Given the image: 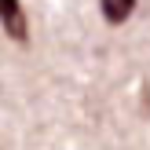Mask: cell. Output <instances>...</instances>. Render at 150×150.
<instances>
[{
  "mask_svg": "<svg viewBox=\"0 0 150 150\" xmlns=\"http://www.w3.org/2000/svg\"><path fill=\"white\" fill-rule=\"evenodd\" d=\"M0 26L15 44L29 40V22H26V11H22L18 0H0Z\"/></svg>",
  "mask_w": 150,
  "mask_h": 150,
  "instance_id": "cell-1",
  "label": "cell"
},
{
  "mask_svg": "<svg viewBox=\"0 0 150 150\" xmlns=\"http://www.w3.org/2000/svg\"><path fill=\"white\" fill-rule=\"evenodd\" d=\"M103 7V18L110 22V26H121V22H128V15L136 11V0H99Z\"/></svg>",
  "mask_w": 150,
  "mask_h": 150,
  "instance_id": "cell-2",
  "label": "cell"
}]
</instances>
